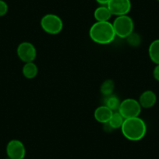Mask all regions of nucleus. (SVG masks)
<instances>
[{
  "label": "nucleus",
  "mask_w": 159,
  "mask_h": 159,
  "mask_svg": "<svg viewBox=\"0 0 159 159\" xmlns=\"http://www.w3.org/2000/svg\"><path fill=\"white\" fill-rule=\"evenodd\" d=\"M106 6L111 15L116 16L128 15L132 8L130 0H110Z\"/></svg>",
  "instance_id": "7"
},
{
  "label": "nucleus",
  "mask_w": 159,
  "mask_h": 159,
  "mask_svg": "<svg viewBox=\"0 0 159 159\" xmlns=\"http://www.w3.org/2000/svg\"><path fill=\"white\" fill-rule=\"evenodd\" d=\"M115 90V82L112 80H105V81L101 84L100 92L104 97L108 96L110 94H113V91Z\"/></svg>",
  "instance_id": "16"
},
{
  "label": "nucleus",
  "mask_w": 159,
  "mask_h": 159,
  "mask_svg": "<svg viewBox=\"0 0 159 159\" xmlns=\"http://www.w3.org/2000/svg\"><path fill=\"white\" fill-rule=\"evenodd\" d=\"M121 101L115 94H111L108 96H105L104 98V105L109 108L111 111H116L119 110Z\"/></svg>",
  "instance_id": "14"
},
{
  "label": "nucleus",
  "mask_w": 159,
  "mask_h": 159,
  "mask_svg": "<svg viewBox=\"0 0 159 159\" xmlns=\"http://www.w3.org/2000/svg\"><path fill=\"white\" fill-rule=\"evenodd\" d=\"M112 25L116 35L120 38H126L134 30V20L128 15L116 16Z\"/></svg>",
  "instance_id": "3"
},
{
  "label": "nucleus",
  "mask_w": 159,
  "mask_h": 159,
  "mask_svg": "<svg viewBox=\"0 0 159 159\" xmlns=\"http://www.w3.org/2000/svg\"><path fill=\"white\" fill-rule=\"evenodd\" d=\"M142 108L138 100L134 98H126L122 101L118 111L126 119L140 116Z\"/></svg>",
  "instance_id": "5"
},
{
  "label": "nucleus",
  "mask_w": 159,
  "mask_h": 159,
  "mask_svg": "<svg viewBox=\"0 0 159 159\" xmlns=\"http://www.w3.org/2000/svg\"><path fill=\"white\" fill-rule=\"evenodd\" d=\"M9 7L4 0H0V17L4 16L8 13Z\"/></svg>",
  "instance_id": "18"
},
{
  "label": "nucleus",
  "mask_w": 159,
  "mask_h": 159,
  "mask_svg": "<svg viewBox=\"0 0 159 159\" xmlns=\"http://www.w3.org/2000/svg\"><path fill=\"white\" fill-rule=\"evenodd\" d=\"M95 1L101 6H106L110 0H95Z\"/></svg>",
  "instance_id": "20"
},
{
  "label": "nucleus",
  "mask_w": 159,
  "mask_h": 159,
  "mask_svg": "<svg viewBox=\"0 0 159 159\" xmlns=\"http://www.w3.org/2000/svg\"><path fill=\"white\" fill-rule=\"evenodd\" d=\"M153 76L154 80L159 82V64H157L153 70Z\"/></svg>",
  "instance_id": "19"
},
{
  "label": "nucleus",
  "mask_w": 159,
  "mask_h": 159,
  "mask_svg": "<svg viewBox=\"0 0 159 159\" xmlns=\"http://www.w3.org/2000/svg\"><path fill=\"white\" fill-rule=\"evenodd\" d=\"M120 129L125 138L130 141H139L146 135L147 125L138 116L125 119Z\"/></svg>",
  "instance_id": "2"
},
{
  "label": "nucleus",
  "mask_w": 159,
  "mask_h": 159,
  "mask_svg": "<svg viewBox=\"0 0 159 159\" xmlns=\"http://www.w3.org/2000/svg\"><path fill=\"white\" fill-rule=\"evenodd\" d=\"M40 24L44 31L52 35L58 34L63 29L62 20L53 13H48L42 16Z\"/></svg>",
  "instance_id": "4"
},
{
  "label": "nucleus",
  "mask_w": 159,
  "mask_h": 159,
  "mask_svg": "<svg viewBox=\"0 0 159 159\" xmlns=\"http://www.w3.org/2000/svg\"><path fill=\"white\" fill-rule=\"evenodd\" d=\"M22 73L24 77L27 79H34V77H36L38 73V66L34 63V62H25L23 66Z\"/></svg>",
  "instance_id": "12"
},
{
  "label": "nucleus",
  "mask_w": 159,
  "mask_h": 159,
  "mask_svg": "<svg viewBox=\"0 0 159 159\" xmlns=\"http://www.w3.org/2000/svg\"><path fill=\"white\" fill-rule=\"evenodd\" d=\"M113 114V111H111L109 108L105 105L98 106L94 112V117L97 122L102 124L108 123Z\"/></svg>",
  "instance_id": "10"
},
{
  "label": "nucleus",
  "mask_w": 159,
  "mask_h": 159,
  "mask_svg": "<svg viewBox=\"0 0 159 159\" xmlns=\"http://www.w3.org/2000/svg\"><path fill=\"white\" fill-rule=\"evenodd\" d=\"M90 38L98 45H108L114 41L116 37L112 23L98 22L92 24L89 30Z\"/></svg>",
  "instance_id": "1"
},
{
  "label": "nucleus",
  "mask_w": 159,
  "mask_h": 159,
  "mask_svg": "<svg viewBox=\"0 0 159 159\" xmlns=\"http://www.w3.org/2000/svg\"><path fill=\"white\" fill-rule=\"evenodd\" d=\"M157 1H158V2H159V0H157Z\"/></svg>",
  "instance_id": "21"
},
{
  "label": "nucleus",
  "mask_w": 159,
  "mask_h": 159,
  "mask_svg": "<svg viewBox=\"0 0 159 159\" xmlns=\"http://www.w3.org/2000/svg\"><path fill=\"white\" fill-rule=\"evenodd\" d=\"M17 56L22 62H34L37 57V49L34 45L29 42H21L16 48Z\"/></svg>",
  "instance_id": "6"
},
{
  "label": "nucleus",
  "mask_w": 159,
  "mask_h": 159,
  "mask_svg": "<svg viewBox=\"0 0 159 159\" xmlns=\"http://www.w3.org/2000/svg\"><path fill=\"white\" fill-rule=\"evenodd\" d=\"M7 157L10 159H24L26 155V148L22 141L13 139L7 145Z\"/></svg>",
  "instance_id": "8"
},
{
  "label": "nucleus",
  "mask_w": 159,
  "mask_h": 159,
  "mask_svg": "<svg viewBox=\"0 0 159 159\" xmlns=\"http://www.w3.org/2000/svg\"><path fill=\"white\" fill-rule=\"evenodd\" d=\"M124 120L125 119L123 117V116L118 111H113L112 116L108 121V124L112 129H121Z\"/></svg>",
  "instance_id": "15"
},
{
  "label": "nucleus",
  "mask_w": 159,
  "mask_h": 159,
  "mask_svg": "<svg viewBox=\"0 0 159 159\" xmlns=\"http://www.w3.org/2000/svg\"><path fill=\"white\" fill-rule=\"evenodd\" d=\"M148 56L154 64H159V39L153 41L148 48Z\"/></svg>",
  "instance_id": "13"
},
{
  "label": "nucleus",
  "mask_w": 159,
  "mask_h": 159,
  "mask_svg": "<svg viewBox=\"0 0 159 159\" xmlns=\"http://www.w3.org/2000/svg\"><path fill=\"white\" fill-rule=\"evenodd\" d=\"M112 15L107 6H100L94 12V17L98 22L109 21Z\"/></svg>",
  "instance_id": "11"
},
{
  "label": "nucleus",
  "mask_w": 159,
  "mask_h": 159,
  "mask_svg": "<svg viewBox=\"0 0 159 159\" xmlns=\"http://www.w3.org/2000/svg\"><path fill=\"white\" fill-rule=\"evenodd\" d=\"M138 102L142 108H151L157 102V95L151 90H147L140 94Z\"/></svg>",
  "instance_id": "9"
},
{
  "label": "nucleus",
  "mask_w": 159,
  "mask_h": 159,
  "mask_svg": "<svg viewBox=\"0 0 159 159\" xmlns=\"http://www.w3.org/2000/svg\"><path fill=\"white\" fill-rule=\"evenodd\" d=\"M126 39L128 45L134 48H137L141 44V37L138 33H136L134 31L130 34Z\"/></svg>",
  "instance_id": "17"
}]
</instances>
